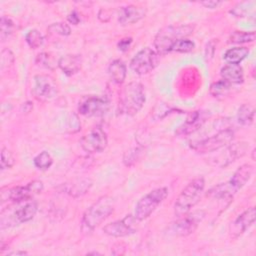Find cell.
I'll use <instances>...</instances> for the list:
<instances>
[{
	"label": "cell",
	"mask_w": 256,
	"mask_h": 256,
	"mask_svg": "<svg viewBox=\"0 0 256 256\" xmlns=\"http://www.w3.org/2000/svg\"><path fill=\"white\" fill-rule=\"evenodd\" d=\"M114 199L105 195L94 202L83 214L81 229L84 233H91L114 211Z\"/></svg>",
	"instance_id": "cell-1"
},
{
	"label": "cell",
	"mask_w": 256,
	"mask_h": 256,
	"mask_svg": "<svg viewBox=\"0 0 256 256\" xmlns=\"http://www.w3.org/2000/svg\"><path fill=\"white\" fill-rule=\"evenodd\" d=\"M145 100L146 93L144 86L139 82H131L127 84L120 93L118 112L128 116L135 115L141 110Z\"/></svg>",
	"instance_id": "cell-2"
},
{
	"label": "cell",
	"mask_w": 256,
	"mask_h": 256,
	"mask_svg": "<svg viewBox=\"0 0 256 256\" xmlns=\"http://www.w3.org/2000/svg\"><path fill=\"white\" fill-rule=\"evenodd\" d=\"M252 173L253 166L248 163L243 164L235 171L230 180H228L225 183H221L214 186L208 191L207 195L217 199L232 198V196L247 183Z\"/></svg>",
	"instance_id": "cell-3"
},
{
	"label": "cell",
	"mask_w": 256,
	"mask_h": 256,
	"mask_svg": "<svg viewBox=\"0 0 256 256\" xmlns=\"http://www.w3.org/2000/svg\"><path fill=\"white\" fill-rule=\"evenodd\" d=\"M205 180L202 177L196 178L188 183L181 191L174 204V213L180 217L187 214L200 200L204 191Z\"/></svg>",
	"instance_id": "cell-4"
},
{
	"label": "cell",
	"mask_w": 256,
	"mask_h": 256,
	"mask_svg": "<svg viewBox=\"0 0 256 256\" xmlns=\"http://www.w3.org/2000/svg\"><path fill=\"white\" fill-rule=\"evenodd\" d=\"M193 30L194 27L191 25H171L161 29L154 39L156 52L159 55L170 52V48L174 42L186 38L193 33Z\"/></svg>",
	"instance_id": "cell-5"
},
{
	"label": "cell",
	"mask_w": 256,
	"mask_h": 256,
	"mask_svg": "<svg viewBox=\"0 0 256 256\" xmlns=\"http://www.w3.org/2000/svg\"><path fill=\"white\" fill-rule=\"evenodd\" d=\"M17 207L11 209L7 208L6 210H3V212L7 213V215L1 213V227L3 228L5 224L7 226L12 225H17L20 223H25L30 221L36 214L38 205L35 201L33 200H27L23 202H18L16 203Z\"/></svg>",
	"instance_id": "cell-6"
},
{
	"label": "cell",
	"mask_w": 256,
	"mask_h": 256,
	"mask_svg": "<svg viewBox=\"0 0 256 256\" xmlns=\"http://www.w3.org/2000/svg\"><path fill=\"white\" fill-rule=\"evenodd\" d=\"M233 138L234 131L231 128H224L209 137L191 142L190 146L198 153H210L227 146Z\"/></svg>",
	"instance_id": "cell-7"
},
{
	"label": "cell",
	"mask_w": 256,
	"mask_h": 256,
	"mask_svg": "<svg viewBox=\"0 0 256 256\" xmlns=\"http://www.w3.org/2000/svg\"><path fill=\"white\" fill-rule=\"evenodd\" d=\"M168 195V189L166 187H160L150 191L144 197H142L135 206L134 216L142 221L148 218L155 209L163 202Z\"/></svg>",
	"instance_id": "cell-8"
},
{
	"label": "cell",
	"mask_w": 256,
	"mask_h": 256,
	"mask_svg": "<svg viewBox=\"0 0 256 256\" xmlns=\"http://www.w3.org/2000/svg\"><path fill=\"white\" fill-rule=\"evenodd\" d=\"M159 62V54L148 47L140 50L130 62L131 70L138 74L144 75L151 72Z\"/></svg>",
	"instance_id": "cell-9"
},
{
	"label": "cell",
	"mask_w": 256,
	"mask_h": 256,
	"mask_svg": "<svg viewBox=\"0 0 256 256\" xmlns=\"http://www.w3.org/2000/svg\"><path fill=\"white\" fill-rule=\"evenodd\" d=\"M57 85L54 79L49 75H36L32 82V94L41 102L53 100L57 95Z\"/></svg>",
	"instance_id": "cell-10"
},
{
	"label": "cell",
	"mask_w": 256,
	"mask_h": 256,
	"mask_svg": "<svg viewBox=\"0 0 256 256\" xmlns=\"http://www.w3.org/2000/svg\"><path fill=\"white\" fill-rule=\"evenodd\" d=\"M204 215L205 213L203 211H195L189 214L187 213L180 216V218L169 227V230L172 234L177 236L189 235L196 230L199 223L204 218Z\"/></svg>",
	"instance_id": "cell-11"
},
{
	"label": "cell",
	"mask_w": 256,
	"mask_h": 256,
	"mask_svg": "<svg viewBox=\"0 0 256 256\" xmlns=\"http://www.w3.org/2000/svg\"><path fill=\"white\" fill-rule=\"evenodd\" d=\"M109 109V101L101 96H86L78 105V111L86 117H98L104 115Z\"/></svg>",
	"instance_id": "cell-12"
},
{
	"label": "cell",
	"mask_w": 256,
	"mask_h": 256,
	"mask_svg": "<svg viewBox=\"0 0 256 256\" xmlns=\"http://www.w3.org/2000/svg\"><path fill=\"white\" fill-rule=\"evenodd\" d=\"M138 219L134 215H126L121 220L111 222L103 227L104 233L112 237H125L138 229Z\"/></svg>",
	"instance_id": "cell-13"
},
{
	"label": "cell",
	"mask_w": 256,
	"mask_h": 256,
	"mask_svg": "<svg viewBox=\"0 0 256 256\" xmlns=\"http://www.w3.org/2000/svg\"><path fill=\"white\" fill-rule=\"evenodd\" d=\"M107 143V135L100 127H95L80 139V146L87 153L102 152L106 148Z\"/></svg>",
	"instance_id": "cell-14"
},
{
	"label": "cell",
	"mask_w": 256,
	"mask_h": 256,
	"mask_svg": "<svg viewBox=\"0 0 256 256\" xmlns=\"http://www.w3.org/2000/svg\"><path fill=\"white\" fill-rule=\"evenodd\" d=\"M43 190V183L39 180L29 182L25 186H17L8 190L7 199L14 203L23 202L32 199L35 195L41 193Z\"/></svg>",
	"instance_id": "cell-15"
},
{
	"label": "cell",
	"mask_w": 256,
	"mask_h": 256,
	"mask_svg": "<svg viewBox=\"0 0 256 256\" xmlns=\"http://www.w3.org/2000/svg\"><path fill=\"white\" fill-rule=\"evenodd\" d=\"M249 146L245 142H239L231 144L226 148V150L222 153H220L217 158H215V163L219 166H226L230 164L231 162L235 161L237 158L242 157Z\"/></svg>",
	"instance_id": "cell-16"
},
{
	"label": "cell",
	"mask_w": 256,
	"mask_h": 256,
	"mask_svg": "<svg viewBox=\"0 0 256 256\" xmlns=\"http://www.w3.org/2000/svg\"><path fill=\"white\" fill-rule=\"evenodd\" d=\"M206 121V115L202 111H194L189 114L186 121L178 127L176 130V135L178 136H187L202 127Z\"/></svg>",
	"instance_id": "cell-17"
},
{
	"label": "cell",
	"mask_w": 256,
	"mask_h": 256,
	"mask_svg": "<svg viewBox=\"0 0 256 256\" xmlns=\"http://www.w3.org/2000/svg\"><path fill=\"white\" fill-rule=\"evenodd\" d=\"M146 16V9L142 6L128 5L121 7L118 11V22L121 25L134 24Z\"/></svg>",
	"instance_id": "cell-18"
},
{
	"label": "cell",
	"mask_w": 256,
	"mask_h": 256,
	"mask_svg": "<svg viewBox=\"0 0 256 256\" xmlns=\"http://www.w3.org/2000/svg\"><path fill=\"white\" fill-rule=\"evenodd\" d=\"M255 221V208L250 207L240 214L230 227V233L233 237L243 234Z\"/></svg>",
	"instance_id": "cell-19"
},
{
	"label": "cell",
	"mask_w": 256,
	"mask_h": 256,
	"mask_svg": "<svg viewBox=\"0 0 256 256\" xmlns=\"http://www.w3.org/2000/svg\"><path fill=\"white\" fill-rule=\"evenodd\" d=\"M58 66L68 76L76 74L82 66V58L78 54H67L58 60Z\"/></svg>",
	"instance_id": "cell-20"
},
{
	"label": "cell",
	"mask_w": 256,
	"mask_h": 256,
	"mask_svg": "<svg viewBox=\"0 0 256 256\" xmlns=\"http://www.w3.org/2000/svg\"><path fill=\"white\" fill-rule=\"evenodd\" d=\"M223 80L232 84H240L244 80L243 69L239 64H227L220 72Z\"/></svg>",
	"instance_id": "cell-21"
},
{
	"label": "cell",
	"mask_w": 256,
	"mask_h": 256,
	"mask_svg": "<svg viewBox=\"0 0 256 256\" xmlns=\"http://www.w3.org/2000/svg\"><path fill=\"white\" fill-rule=\"evenodd\" d=\"M126 65L120 59L112 61L108 67V73L110 78L116 84H122L126 78Z\"/></svg>",
	"instance_id": "cell-22"
},
{
	"label": "cell",
	"mask_w": 256,
	"mask_h": 256,
	"mask_svg": "<svg viewBox=\"0 0 256 256\" xmlns=\"http://www.w3.org/2000/svg\"><path fill=\"white\" fill-rule=\"evenodd\" d=\"M249 54L247 47H234L228 49L224 54V60L228 64H239Z\"/></svg>",
	"instance_id": "cell-23"
},
{
	"label": "cell",
	"mask_w": 256,
	"mask_h": 256,
	"mask_svg": "<svg viewBox=\"0 0 256 256\" xmlns=\"http://www.w3.org/2000/svg\"><path fill=\"white\" fill-rule=\"evenodd\" d=\"M254 108L249 104H243L237 112V121L243 126L251 125L254 120Z\"/></svg>",
	"instance_id": "cell-24"
},
{
	"label": "cell",
	"mask_w": 256,
	"mask_h": 256,
	"mask_svg": "<svg viewBox=\"0 0 256 256\" xmlns=\"http://www.w3.org/2000/svg\"><path fill=\"white\" fill-rule=\"evenodd\" d=\"M33 162H34V165L36 168H38L39 170L45 171V170L49 169L51 167V165L53 164V158L49 152L42 151L34 158Z\"/></svg>",
	"instance_id": "cell-25"
},
{
	"label": "cell",
	"mask_w": 256,
	"mask_h": 256,
	"mask_svg": "<svg viewBox=\"0 0 256 256\" xmlns=\"http://www.w3.org/2000/svg\"><path fill=\"white\" fill-rule=\"evenodd\" d=\"M230 88H231V84L221 79L211 84L209 92L213 97H220V96L226 95L229 92Z\"/></svg>",
	"instance_id": "cell-26"
},
{
	"label": "cell",
	"mask_w": 256,
	"mask_h": 256,
	"mask_svg": "<svg viewBox=\"0 0 256 256\" xmlns=\"http://www.w3.org/2000/svg\"><path fill=\"white\" fill-rule=\"evenodd\" d=\"M255 40V32H245V31H234L230 37L229 41L231 43H247Z\"/></svg>",
	"instance_id": "cell-27"
},
{
	"label": "cell",
	"mask_w": 256,
	"mask_h": 256,
	"mask_svg": "<svg viewBox=\"0 0 256 256\" xmlns=\"http://www.w3.org/2000/svg\"><path fill=\"white\" fill-rule=\"evenodd\" d=\"M195 47V44L193 41L187 39V38H182L174 42L170 48V52H180V53H187L191 52Z\"/></svg>",
	"instance_id": "cell-28"
},
{
	"label": "cell",
	"mask_w": 256,
	"mask_h": 256,
	"mask_svg": "<svg viewBox=\"0 0 256 256\" xmlns=\"http://www.w3.org/2000/svg\"><path fill=\"white\" fill-rule=\"evenodd\" d=\"M25 40H26V42H27V44L29 45L30 48L36 49V48H39L43 44L44 38L38 30L32 29L26 34Z\"/></svg>",
	"instance_id": "cell-29"
},
{
	"label": "cell",
	"mask_w": 256,
	"mask_h": 256,
	"mask_svg": "<svg viewBox=\"0 0 256 256\" xmlns=\"http://www.w3.org/2000/svg\"><path fill=\"white\" fill-rule=\"evenodd\" d=\"M90 186H91V181L89 179H84V180H80L76 184H72L67 191L69 192V194L73 196H80L81 194L86 193V191L90 188Z\"/></svg>",
	"instance_id": "cell-30"
},
{
	"label": "cell",
	"mask_w": 256,
	"mask_h": 256,
	"mask_svg": "<svg viewBox=\"0 0 256 256\" xmlns=\"http://www.w3.org/2000/svg\"><path fill=\"white\" fill-rule=\"evenodd\" d=\"M47 32L50 35H58V36H68L71 33L70 27L66 23H53L47 28Z\"/></svg>",
	"instance_id": "cell-31"
},
{
	"label": "cell",
	"mask_w": 256,
	"mask_h": 256,
	"mask_svg": "<svg viewBox=\"0 0 256 256\" xmlns=\"http://www.w3.org/2000/svg\"><path fill=\"white\" fill-rule=\"evenodd\" d=\"M254 2H241L235 5L231 10L230 13L235 17H244L249 13L250 8H253Z\"/></svg>",
	"instance_id": "cell-32"
},
{
	"label": "cell",
	"mask_w": 256,
	"mask_h": 256,
	"mask_svg": "<svg viewBox=\"0 0 256 256\" xmlns=\"http://www.w3.org/2000/svg\"><path fill=\"white\" fill-rule=\"evenodd\" d=\"M0 27H1V40L5 41L12 33L13 31V22L11 19L2 16L1 17V21H0Z\"/></svg>",
	"instance_id": "cell-33"
},
{
	"label": "cell",
	"mask_w": 256,
	"mask_h": 256,
	"mask_svg": "<svg viewBox=\"0 0 256 256\" xmlns=\"http://www.w3.org/2000/svg\"><path fill=\"white\" fill-rule=\"evenodd\" d=\"M1 170H5V169H9L14 165V157L12 155V153L6 149V148H2L1 151Z\"/></svg>",
	"instance_id": "cell-34"
},
{
	"label": "cell",
	"mask_w": 256,
	"mask_h": 256,
	"mask_svg": "<svg viewBox=\"0 0 256 256\" xmlns=\"http://www.w3.org/2000/svg\"><path fill=\"white\" fill-rule=\"evenodd\" d=\"M140 153H141V150L139 148H133V149H130L129 151H127L123 158L125 165L126 166L133 165L139 158Z\"/></svg>",
	"instance_id": "cell-35"
},
{
	"label": "cell",
	"mask_w": 256,
	"mask_h": 256,
	"mask_svg": "<svg viewBox=\"0 0 256 256\" xmlns=\"http://www.w3.org/2000/svg\"><path fill=\"white\" fill-rule=\"evenodd\" d=\"M36 64L38 66H41V67H45V68H52V64H51V61H50V57L47 53L45 52H42V53H39L37 55V58H36Z\"/></svg>",
	"instance_id": "cell-36"
},
{
	"label": "cell",
	"mask_w": 256,
	"mask_h": 256,
	"mask_svg": "<svg viewBox=\"0 0 256 256\" xmlns=\"http://www.w3.org/2000/svg\"><path fill=\"white\" fill-rule=\"evenodd\" d=\"M132 43V38L131 37H128V38H123L121 39L119 42H118V48L119 50L121 51H127L130 47Z\"/></svg>",
	"instance_id": "cell-37"
},
{
	"label": "cell",
	"mask_w": 256,
	"mask_h": 256,
	"mask_svg": "<svg viewBox=\"0 0 256 256\" xmlns=\"http://www.w3.org/2000/svg\"><path fill=\"white\" fill-rule=\"evenodd\" d=\"M68 21L73 24V25H77L80 22V17L79 14L76 11H72L69 15H68Z\"/></svg>",
	"instance_id": "cell-38"
},
{
	"label": "cell",
	"mask_w": 256,
	"mask_h": 256,
	"mask_svg": "<svg viewBox=\"0 0 256 256\" xmlns=\"http://www.w3.org/2000/svg\"><path fill=\"white\" fill-rule=\"evenodd\" d=\"M221 3H222V2H220V1L209 0V1H203V2H201L200 4L203 5V6H205L206 8H211V9H213V8H217Z\"/></svg>",
	"instance_id": "cell-39"
},
{
	"label": "cell",
	"mask_w": 256,
	"mask_h": 256,
	"mask_svg": "<svg viewBox=\"0 0 256 256\" xmlns=\"http://www.w3.org/2000/svg\"><path fill=\"white\" fill-rule=\"evenodd\" d=\"M27 252L25 251H13V252H8L7 255H26Z\"/></svg>",
	"instance_id": "cell-40"
}]
</instances>
